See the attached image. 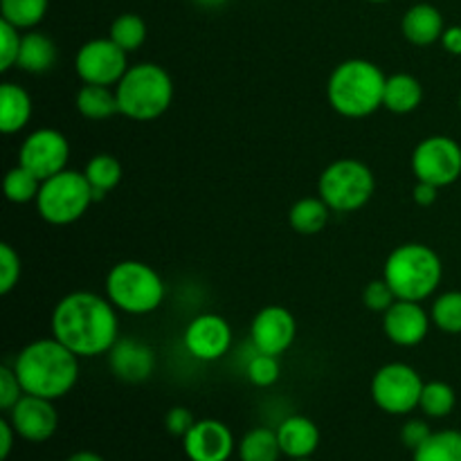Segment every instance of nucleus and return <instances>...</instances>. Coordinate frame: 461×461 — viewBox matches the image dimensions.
Segmentation results:
<instances>
[{
	"mask_svg": "<svg viewBox=\"0 0 461 461\" xmlns=\"http://www.w3.org/2000/svg\"><path fill=\"white\" fill-rule=\"evenodd\" d=\"M50 329L59 342L79 358H95L111 351L120 340L117 309L106 295L75 291L54 304Z\"/></svg>",
	"mask_w": 461,
	"mask_h": 461,
	"instance_id": "1",
	"label": "nucleus"
},
{
	"mask_svg": "<svg viewBox=\"0 0 461 461\" xmlns=\"http://www.w3.org/2000/svg\"><path fill=\"white\" fill-rule=\"evenodd\" d=\"M12 367L25 394L48 401L70 394L79 381V356L54 336L39 338L23 347Z\"/></svg>",
	"mask_w": 461,
	"mask_h": 461,
	"instance_id": "2",
	"label": "nucleus"
},
{
	"mask_svg": "<svg viewBox=\"0 0 461 461\" xmlns=\"http://www.w3.org/2000/svg\"><path fill=\"white\" fill-rule=\"evenodd\" d=\"M385 72L367 59H347L338 63L327 81V99L333 111L349 120L369 117L383 108Z\"/></svg>",
	"mask_w": 461,
	"mask_h": 461,
	"instance_id": "3",
	"label": "nucleus"
},
{
	"mask_svg": "<svg viewBox=\"0 0 461 461\" xmlns=\"http://www.w3.org/2000/svg\"><path fill=\"white\" fill-rule=\"evenodd\" d=\"M383 279L392 286L396 300L423 302L439 288L444 279V264L426 243H403L385 259Z\"/></svg>",
	"mask_w": 461,
	"mask_h": 461,
	"instance_id": "4",
	"label": "nucleus"
},
{
	"mask_svg": "<svg viewBox=\"0 0 461 461\" xmlns=\"http://www.w3.org/2000/svg\"><path fill=\"white\" fill-rule=\"evenodd\" d=\"M115 95L120 115L133 122H153L169 111L174 102V81L158 63H135L115 86Z\"/></svg>",
	"mask_w": 461,
	"mask_h": 461,
	"instance_id": "5",
	"label": "nucleus"
},
{
	"mask_svg": "<svg viewBox=\"0 0 461 461\" xmlns=\"http://www.w3.org/2000/svg\"><path fill=\"white\" fill-rule=\"evenodd\" d=\"M106 297L117 311L129 315H149L162 306L167 286L153 266L138 259L117 261L104 284Z\"/></svg>",
	"mask_w": 461,
	"mask_h": 461,
	"instance_id": "6",
	"label": "nucleus"
},
{
	"mask_svg": "<svg viewBox=\"0 0 461 461\" xmlns=\"http://www.w3.org/2000/svg\"><path fill=\"white\" fill-rule=\"evenodd\" d=\"M376 178L365 162L356 158H340L320 174L318 196L338 214L358 212L372 201Z\"/></svg>",
	"mask_w": 461,
	"mask_h": 461,
	"instance_id": "7",
	"label": "nucleus"
},
{
	"mask_svg": "<svg viewBox=\"0 0 461 461\" xmlns=\"http://www.w3.org/2000/svg\"><path fill=\"white\" fill-rule=\"evenodd\" d=\"M36 212L50 225L77 223L95 203L93 187L84 171L63 169L61 174L43 180L36 196Z\"/></svg>",
	"mask_w": 461,
	"mask_h": 461,
	"instance_id": "8",
	"label": "nucleus"
},
{
	"mask_svg": "<svg viewBox=\"0 0 461 461\" xmlns=\"http://www.w3.org/2000/svg\"><path fill=\"white\" fill-rule=\"evenodd\" d=\"M423 385L426 383L417 369L405 363H390L372 376L369 394L378 410L392 417H405L419 408Z\"/></svg>",
	"mask_w": 461,
	"mask_h": 461,
	"instance_id": "9",
	"label": "nucleus"
},
{
	"mask_svg": "<svg viewBox=\"0 0 461 461\" xmlns=\"http://www.w3.org/2000/svg\"><path fill=\"white\" fill-rule=\"evenodd\" d=\"M414 178L435 187H448L461 176V147L448 135H430L412 151Z\"/></svg>",
	"mask_w": 461,
	"mask_h": 461,
	"instance_id": "10",
	"label": "nucleus"
},
{
	"mask_svg": "<svg viewBox=\"0 0 461 461\" xmlns=\"http://www.w3.org/2000/svg\"><path fill=\"white\" fill-rule=\"evenodd\" d=\"M129 54L111 39H90L77 50L75 70L84 84L115 88L129 70Z\"/></svg>",
	"mask_w": 461,
	"mask_h": 461,
	"instance_id": "11",
	"label": "nucleus"
},
{
	"mask_svg": "<svg viewBox=\"0 0 461 461\" xmlns=\"http://www.w3.org/2000/svg\"><path fill=\"white\" fill-rule=\"evenodd\" d=\"M68 160H70V142L57 129L32 131L18 149V165L30 169L41 183L68 169Z\"/></svg>",
	"mask_w": 461,
	"mask_h": 461,
	"instance_id": "12",
	"label": "nucleus"
},
{
	"mask_svg": "<svg viewBox=\"0 0 461 461\" xmlns=\"http://www.w3.org/2000/svg\"><path fill=\"white\" fill-rule=\"evenodd\" d=\"M232 327L223 315L201 313L185 327L183 345L198 363H216L232 349Z\"/></svg>",
	"mask_w": 461,
	"mask_h": 461,
	"instance_id": "13",
	"label": "nucleus"
},
{
	"mask_svg": "<svg viewBox=\"0 0 461 461\" xmlns=\"http://www.w3.org/2000/svg\"><path fill=\"white\" fill-rule=\"evenodd\" d=\"M297 336V322L286 306H264L252 318L250 342L257 351L270 356L286 354Z\"/></svg>",
	"mask_w": 461,
	"mask_h": 461,
	"instance_id": "14",
	"label": "nucleus"
},
{
	"mask_svg": "<svg viewBox=\"0 0 461 461\" xmlns=\"http://www.w3.org/2000/svg\"><path fill=\"white\" fill-rule=\"evenodd\" d=\"M9 423L16 430L18 439L30 444H43L52 439L59 428V412L54 401L41 396L23 394V399L7 412Z\"/></svg>",
	"mask_w": 461,
	"mask_h": 461,
	"instance_id": "15",
	"label": "nucleus"
},
{
	"mask_svg": "<svg viewBox=\"0 0 461 461\" xmlns=\"http://www.w3.org/2000/svg\"><path fill=\"white\" fill-rule=\"evenodd\" d=\"M430 313L421 306V302L396 300L383 313V331L387 340L396 347H417L430 333Z\"/></svg>",
	"mask_w": 461,
	"mask_h": 461,
	"instance_id": "16",
	"label": "nucleus"
},
{
	"mask_svg": "<svg viewBox=\"0 0 461 461\" xmlns=\"http://www.w3.org/2000/svg\"><path fill=\"white\" fill-rule=\"evenodd\" d=\"M234 435L219 419H198L185 435L183 450L189 461H230L234 455Z\"/></svg>",
	"mask_w": 461,
	"mask_h": 461,
	"instance_id": "17",
	"label": "nucleus"
},
{
	"mask_svg": "<svg viewBox=\"0 0 461 461\" xmlns=\"http://www.w3.org/2000/svg\"><path fill=\"white\" fill-rule=\"evenodd\" d=\"M108 367L111 374L122 383L138 385L151 378L156 372V354L149 345L135 338H120L108 351Z\"/></svg>",
	"mask_w": 461,
	"mask_h": 461,
	"instance_id": "18",
	"label": "nucleus"
},
{
	"mask_svg": "<svg viewBox=\"0 0 461 461\" xmlns=\"http://www.w3.org/2000/svg\"><path fill=\"white\" fill-rule=\"evenodd\" d=\"M275 430H277L284 457L288 459L313 457L315 450L320 448V439H322L320 428L304 414H291Z\"/></svg>",
	"mask_w": 461,
	"mask_h": 461,
	"instance_id": "19",
	"label": "nucleus"
},
{
	"mask_svg": "<svg viewBox=\"0 0 461 461\" xmlns=\"http://www.w3.org/2000/svg\"><path fill=\"white\" fill-rule=\"evenodd\" d=\"M444 30V16H441L439 9L430 3L412 5V7L403 14V21H401V32H403L405 41L412 45H419V48H428V45L432 43H439Z\"/></svg>",
	"mask_w": 461,
	"mask_h": 461,
	"instance_id": "20",
	"label": "nucleus"
},
{
	"mask_svg": "<svg viewBox=\"0 0 461 461\" xmlns=\"http://www.w3.org/2000/svg\"><path fill=\"white\" fill-rule=\"evenodd\" d=\"M32 97L23 86L14 81H5L0 86V131L5 135H14L25 129L32 120Z\"/></svg>",
	"mask_w": 461,
	"mask_h": 461,
	"instance_id": "21",
	"label": "nucleus"
},
{
	"mask_svg": "<svg viewBox=\"0 0 461 461\" xmlns=\"http://www.w3.org/2000/svg\"><path fill=\"white\" fill-rule=\"evenodd\" d=\"M57 63V45L48 34L39 30H27L23 34L21 52H18L16 68L27 75H45Z\"/></svg>",
	"mask_w": 461,
	"mask_h": 461,
	"instance_id": "22",
	"label": "nucleus"
},
{
	"mask_svg": "<svg viewBox=\"0 0 461 461\" xmlns=\"http://www.w3.org/2000/svg\"><path fill=\"white\" fill-rule=\"evenodd\" d=\"M423 102L421 81L408 72H396L385 81V93H383V108L396 115H408L417 111Z\"/></svg>",
	"mask_w": 461,
	"mask_h": 461,
	"instance_id": "23",
	"label": "nucleus"
},
{
	"mask_svg": "<svg viewBox=\"0 0 461 461\" xmlns=\"http://www.w3.org/2000/svg\"><path fill=\"white\" fill-rule=\"evenodd\" d=\"M75 104L79 115L90 122H104L120 113L115 88H111V86L84 84L77 93Z\"/></svg>",
	"mask_w": 461,
	"mask_h": 461,
	"instance_id": "24",
	"label": "nucleus"
},
{
	"mask_svg": "<svg viewBox=\"0 0 461 461\" xmlns=\"http://www.w3.org/2000/svg\"><path fill=\"white\" fill-rule=\"evenodd\" d=\"M84 176L90 183V187H93L95 203H97L122 183L124 169H122V162L115 156H111V153H97V156H93L86 162Z\"/></svg>",
	"mask_w": 461,
	"mask_h": 461,
	"instance_id": "25",
	"label": "nucleus"
},
{
	"mask_svg": "<svg viewBox=\"0 0 461 461\" xmlns=\"http://www.w3.org/2000/svg\"><path fill=\"white\" fill-rule=\"evenodd\" d=\"M237 455L241 461H279L284 453L277 439V430L252 428L237 444Z\"/></svg>",
	"mask_w": 461,
	"mask_h": 461,
	"instance_id": "26",
	"label": "nucleus"
},
{
	"mask_svg": "<svg viewBox=\"0 0 461 461\" xmlns=\"http://www.w3.org/2000/svg\"><path fill=\"white\" fill-rule=\"evenodd\" d=\"M329 216H331V210H329V205L322 198L306 196L300 198L291 207V212H288V223H291V228L297 234H318L327 228Z\"/></svg>",
	"mask_w": 461,
	"mask_h": 461,
	"instance_id": "27",
	"label": "nucleus"
},
{
	"mask_svg": "<svg viewBox=\"0 0 461 461\" xmlns=\"http://www.w3.org/2000/svg\"><path fill=\"white\" fill-rule=\"evenodd\" d=\"M412 461H461V430H435L414 450Z\"/></svg>",
	"mask_w": 461,
	"mask_h": 461,
	"instance_id": "28",
	"label": "nucleus"
},
{
	"mask_svg": "<svg viewBox=\"0 0 461 461\" xmlns=\"http://www.w3.org/2000/svg\"><path fill=\"white\" fill-rule=\"evenodd\" d=\"M50 0H0V18L18 30H36L45 18Z\"/></svg>",
	"mask_w": 461,
	"mask_h": 461,
	"instance_id": "29",
	"label": "nucleus"
},
{
	"mask_svg": "<svg viewBox=\"0 0 461 461\" xmlns=\"http://www.w3.org/2000/svg\"><path fill=\"white\" fill-rule=\"evenodd\" d=\"M108 39H111L113 43L120 45L126 54L138 52L144 45V41H147V23H144L142 16H138V14L133 12L120 14V16L111 23Z\"/></svg>",
	"mask_w": 461,
	"mask_h": 461,
	"instance_id": "30",
	"label": "nucleus"
},
{
	"mask_svg": "<svg viewBox=\"0 0 461 461\" xmlns=\"http://www.w3.org/2000/svg\"><path fill=\"white\" fill-rule=\"evenodd\" d=\"M457 405V394H455L453 385L444 381H428L423 385L421 401H419V410L426 414L428 419H446L455 412Z\"/></svg>",
	"mask_w": 461,
	"mask_h": 461,
	"instance_id": "31",
	"label": "nucleus"
},
{
	"mask_svg": "<svg viewBox=\"0 0 461 461\" xmlns=\"http://www.w3.org/2000/svg\"><path fill=\"white\" fill-rule=\"evenodd\" d=\"M430 320L439 331L457 336L461 333V291H448L435 297Z\"/></svg>",
	"mask_w": 461,
	"mask_h": 461,
	"instance_id": "32",
	"label": "nucleus"
},
{
	"mask_svg": "<svg viewBox=\"0 0 461 461\" xmlns=\"http://www.w3.org/2000/svg\"><path fill=\"white\" fill-rule=\"evenodd\" d=\"M41 189V180L32 174L30 169H25L23 165L12 167L5 176V196L14 205H25V203L36 201Z\"/></svg>",
	"mask_w": 461,
	"mask_h": 461,
	"instance_id": "33",
	"label": "nucleus"
},
{
	"mask_svg": "<svg viewBox=\"0 0 461 461\" xmlns=\"http://www.w3.org/2000/svg\"><path fill=\"white\" fill-rule=\"evenodd\" d=\"M282 376V365H279V356L261 354L252 347L250 358L246 360V378L255 387H273Z\"/></svg>",
	"mask_w": 461,
	"mask_h": 461,
	"instance_id": "34",
	"label": "nucleus"
},
{
	"mask_svg": "<svg viewBox=\"0 0 461 461\" xmlns=\"http://www.w3.org/2000/svg\"><path fill=\"white\" fill-rule=\"evenodd\" d=\"M21 257L9 243H0V295H9L21 282Z\"/></svg>",
	"mask_w": 461,
	"mask_h": 461,
	"instance_id": "35",
	"label": "nucleus"
},
{
	"mask_svg": "<svg viewBox=\"0 0 461 461\" xmlns=\"http://www.w3.org/2000/svg\"><path fill=\"white\" fill-rule=\"evenodd\" d=\"M23 34L18 27L0 18V72L12 70L18 63V52H21Z\"/></svg>",
	"mask_w": 461,
	"mask_h": 461,
	"instance_id": "36",
	"label": "nucleus"
},
{
	"mask_svg": "<svg viewBox=\"0 0 461 461\" xmlns=\"http://www.w3.org/2000/svg\"><path fill=\"white\" fill-rule=\"evenodd\" d=\"M363 302L369 311H374V313H385V311L396 302V295L385 279H374V282H369L367 286H365Z\"/></svg>",
	"mask_w": 461,
	"mask_h": 461,
	"instance_id": "37",
	"label": "nucleus"
},
{
	"mask_svg": "<svg viewBox=\"0 0 461 461\" xmlns=\"http://www.w3.org/2000/svg\"><path fill=\"white\" fill-rule=\"evenodd\" d=\"M23 394H25V392H23V385L21 381H18L14 367L3 365V367H0V410H3V412H9V410L23 399Z\"/></svg>",
	"mask_w": 461,
	"mask_h": 461,
	"instance_id": "38",
	"label": "nucleus"
},
{
	"mask_svg": "<svg viewBox=\"0 0 461 461\" xmlns=\"http://www.w3.org/2000/svg\"><path fill=\"white\" fill-rule=\"evenodd\" d=\"M196 421L198 419L194 417L192 410L183 408V405H176V408H171L169 412H167L165 428L169 435L178 437V439H185V435H187V432L196 426Z\"/></svg>",
	"mask_w": 461,
	"mask_h": 461,
	"instance_id": "39",
	"label": "nucleus"
},
{
	"mask_svg": "<svg viewBox=\"0 0 461 461\" xmlns=\"http://www.w3.org/2000/svg\"><path fill=\"white\" fill-rule=\"evenodd\" d=\"M432 428L430 423L423 421V419H410V421L403 423V428H401V441H403V446L408 450H417L419 446H423L428 441V437L432 435Z\"/></svg>",
	"mask_w": 461,
	"mask_h": 461,
	"instance_id": "40",
	"label": "nucleus"
},
{
	"mask_svg": "<svg viewBox=\"0 0 461 461\" xmlns=\"http://www.w3.org/2000/svg\"><path fill=\"white\" fill-rule=\"evenodd\" d=\"M16 439H18V435H16V430H14L12 423H9V419H3V421H0V461L9 459Z\"/></svg>",
	"mask_w": 461,
	"mask_h": 461,
	"instance_id": "41",
	"label": "nucleus"
},
{
	"mask_svg": "<svg viewBox=\"0 0 461 461\" xmlns=\"http://www.w3.org/2000/svg\"><path fill=\"white\" fill-rule=\"evenodd\" d=\"M437 192H439V187H435V185L417 180V185H414V189H412V198L419 207H430V205H435Z\"/></svg>",
	"mask_w": 461,
	"mask_h": 461,
	"instance_id": "42",
	"label": "nucleus"
},
{
	"mask_svg": "<svg viewBox=\"0 0 461 461\" xmlns=\"http://www.w3.org/2000/svg\"><path fill=\"white\" fill-rule=\"evenodd\" d=\"M439 43L448 54H453V57H461V25L446 27Z\"/></svg>",
	"mask_w": 461,
	"mask_h": 461,
	"instance_id": "43",
	"label": "nucleus"
},
{
	"mask_svg": "<svg viewBox=\"0 0 461 461\" xmlns=\"http://www.w3.org/2000/svg\"><path fill=\"white\" fill-rule=\"evenodd\" d=\"M66 461H106L102 455L93 453V450H79V453H72Z\"/></svg>",
	"mask_w": 461,
	"mask_h": 461,
	"instance_id": "44",
	"label": "nucleus"
},
{
	"mask_svg": "<svg viewBox=\"0 0 461 461\" xmlns=\"http://www.w3.org/2000/svg\"><path fill=\"white\" fill-rule=\"evenodd\" d=\"M194 5H198V7L203 9H219L223 7L225 3H230V0H192Z\"/></svg>",
	"mask_w": 461,
	"mask_h": 461,
	"instance_id": "45",
	"label": "nucleus"
},
{
	"mask_svg": "<svg viewBox=\"0 0 461 461\" xmlns=\"http://www.w3.org/2000/svg\"><path fill=\"white\" fill-rule=\"evenodd\" d=\"M367 3H374V5H383V3H390V0H367Z\"/></svg>",
	"mask_w": 461,
	"mask_h": 461,
	"instance_id": "46",
	"label": "nucleus"
},
{
	"mask_svg": "<svg viewBox=\"0 0 461 461\" xmlns=\"http://www.w3.org/2000/svg\"><path fill=\"white\" fill-rule=\"evenodd\" d=\"M291 461H315L313 457H304V459H291Z\"/></svg>",
	"mask_w": 461,
	"mask_h": 461,
	"instance_id": "47",
	"label": "nucleus"
},
{
	"mask_svg": "<svg viewBox=\"0 0 461 461\" xmlns=\"http://www.w3.org/2000/svg\"><path fill=\"white\" fill-rule=\"evenodd\" d=\"M459 106H461V102H459Z\"/></svg>",
	"mask_w": 461,
	"mask_h": 461,
	"instance_id": "48",
	"label": "nucleus"
}]
</instances>
